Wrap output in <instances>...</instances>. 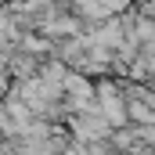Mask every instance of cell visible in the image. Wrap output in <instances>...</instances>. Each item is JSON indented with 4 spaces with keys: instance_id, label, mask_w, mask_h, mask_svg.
<instances>
[{
    "instance_id": "cell-1",
    "label": "cell",
    "mask_w": 155,
    "mask_h": 155,
    "mask_svg": "<svg viewBox=\"0 0 155 155\" xmlns=\"http://www.w3.org/2000/svg\"><path fill=\"white\" fill-rule=\"evenodd\" d=\"M97 101H101V116L108 119L112 126H126L130 108H126L123 94L116 90V83H97Z\"/></svg>"
},
{
    "instance_id": "cell-2",
    "label": "cell",
    "mask_w": 155,
    "mask_h": 155,
    "mask_svg": "<svg viewBox=\"0 0 155 155\" xmlns=\"http://www.w3.org/2000/svg\"><path fill=\"white\" fill-rule=\"evenodd\" d=\"M4 90H7V79H4V72H0V94H4Z\"/></svg>"
},
{
    "instance_id": "cell-3",
    "label": "cell",
    "mask_w": 155,
    "mask_h": 155,
    "mask_svg": "<svg viewBox=\"0 0 155 155\" xmlns=\"http://www.w3.org/2000/svg\"><path fill=\"white\" fill-rule=\"evenodd\" d=\"M0 4H4V0H0Z\"/></svg>"
}]
</instances>
